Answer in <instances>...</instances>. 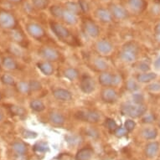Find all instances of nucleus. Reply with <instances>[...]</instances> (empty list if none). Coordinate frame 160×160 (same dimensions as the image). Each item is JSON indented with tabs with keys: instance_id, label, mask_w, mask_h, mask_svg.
Here are the masks:
<instances>
[{
	"instance_id": "nucleus-1",
	"label": "nucleus",
	"mask_w": 160,
	"mask_h": 160,
	"mask_svg": "<svg viewBox=\"0 0 160 160\" xmlns=\"http://www.w3.org/2000/svg\"><path fill=\"white\" fill-rule=\"evenodd\" d=\"M147 108L143 104L124 103L121 107V113L132 118H138L146 114Z\"/></svg>"
},
{
	"instance_id": "nucleus-2",
	"label": "nucleus",
	"mask_w": 160,
	"mask_h": 160,
	"mask_svg": "<svg viewBox=\"0 0 160 160\" xmlns=\"http://www.w3.org/2000/svg\"><path fill=\"white\" fill-rule=\"evenodd\" d=\"M138 54V48L134 43H126L119 53V57L125 63H132L136 61Z\"/></svg>"
},
{
	"instance_id": "nucleus-3",
	"label": "nucleus",
	"mask_w": 160,
	"mask_h": 160,
	"mask_svg": "<svg viewBox=\"0 0 160 160\" xmlns=\"http://www.w3.org/2000/svg\"><path fill=\"white\" fill-rule=\"evenodd\" d=\"M39 55L45 61L56 62L61 59V53L50 46H43L39 50Z\"/></svg>"
},
{
	"instance_id": "nucleus-4",
	"label": "nucleus",
	"mask_w": 160,
	"mask_h": 160,
	"mask_svg": "<svg viewBox=\"0 0 160 160\" xmlns=\"http://www.w3.org/2000/svg\"><path fill=\"white\" fill-rule=\"evenodd\" d=\"M76 117L80 120L89 123H97L101 120V114L97 111L93 110L80 111L76 113Z\"/></svg>"
},
{
	"instance_id": "nucleus-5",
	"label": "nucleus",
	"mask_w": 160,
	"mask_h": 160,
	"mask_svg": "<svg viewBox=\"0 0 160 160\" xmlns=\"http://www.w3.org/2000/svg\"><path fill=\"white\" fill-rule=\"evenodd\" d=\"M113 18L118 20H125L128 18V12L123 6L119 3H110L108 6Z\"/></svg>"
},
{
	"instance_id": "nucleus-6",
	"label": "nucleus",
	"mask_w": 160,
	"mask_h": 160,
	"mask_svg": "<svg viewBox=\"0 0 160 160\" xmlns=\"http://www.w3.org/2000/svg\"><path fill=\"white\" fill-rule=\"evenodd\" d=\"M27 33L34 39H41L45 36V30L38 23L31 22L26 24Z\"/></svg>"
},
{
	"instance_id": "nucleus-7",
	"label": "nucleus",
	"mask_w": 160,
	"mask_h": 160,
	"mask_svg": "<svg viewBox=\"0 0 160 160\" xmlns=\"http://www.w3.org/2000/svg\"><path fill=\"white\" fill-rule=\"evenodd\" d=\"M16 25L15 17L8 11H0V27L5 29H13Z\"/></svg>"
},
{
	"instance_id": "nucleus-8",
	"label": "nucleus",
	"mask_w": 160,
	"mask_h": 160,
	"mask_svg": "<svg viewBox=\"0 0 160 160\" xmlns=\"http://www.w3.org/2000/svg\"><path fill=\"white\" fill-rule=\"evenodd\" d=\"M50 28H51V30L54 33V34L57 37L58 39L66 40L71 37V32L69 31V29L60 23L51 22Z\"/></svg>"
},
{
	"instance_id": "nucleus-9",
	"label": "nucleus",
	"mask_w": 160,
	"mask_h": 160,
	"mask_svg": "<svg viewBox=\"0 0 160 160\" xmlns=\"http://www.w3.org/2000/svg\"><path fill=\"white\" fill-rule=\"evenodd\" d=\"M83 29H84L85 33L92 39H97L101 33L98 25L91 19L85 20L83 23Z\"/></svg>"
},
{
	"instance_id": "nucleus-10",
	"label": "nucleus",
	"mask_w": 160,
	"mask_h": 160,
	"mask_svg": "<svg viewBox=\"0 0 160 160\" xmlns=\"http://www.w3.org/2000/svg\"><path fill=\"white\" fill-rule=\"evenodd\" d=\"M80 88L85 94H92L96 90V82L94 79L89 76L82 77L80 82Z\"/></svg>"
},
{
	"instance_id": "nucleus-11",
	"label": "nucleus",
	"mask_w": 160,
	"mask_h": 160,
	"mask_svg": "<svg viewBox=\"0 0 160 160\" xmlns=\"http://www.w3.org/2000/svg\"><path fill=\"white\" fill-rule=\"evenodd\" d=\"M96 49L101 55H108L113 51L114 46L108 39H100L96 44Z\"/></svg>"
},
{
	"instance_id": "nucleus-12",
	"label": "nucleus",
	"mask_w": 160,
	"mask_h": 160,
	"mask_svg": "<svg viewBox=\"0 0 160 160\" xmlns=\"http://www.w3.org/2000/svg\"><path fill=\"white\" fill-rule=\"evenodd\" d=\"M102 100L106 103L112 104L115 103L118 99V94L115 89L112 87H105L101 94Z\"/></svg>"
},
{
	"instance_id": "nucleus-13",
	"label": "nucleus",
	"mask_w": 160,
	"mask_h": 160,
	"mask_svg": "<svg viewBox=\"0 0 160 160\" xmlns=\"http://www.w3.org/2000/svg\"><path fill=\"white\" fill-rule=\"evenodd\" d=\"M95 15L97 18L102 23L104 24H109L112 23L113 20V17L111 13L109 8H103V7H99L95 11Z\"/></svg>"
},
{
	"instance_id": "nucleus-14",
	"label": "nucleus",
	"mask_w": 160,
	"mask_h": 160,
	"mask_svg": "<svg viewBox=\"0 0 160 160\" xmlns=\"http://www.w3.org/2000/svg\"><path fill=\"white\" fill-rule=\"evenodd\" d=\"M52 95L53 97H55V99L59 102H70L73 98L72 93L65 88H56L53 90Z\"/></svg>"
},
{
	"instance_id": "nucleus-15",
	"label": "nucleus",
	"mask_w": 160,
	"mask_h": 160,
	"mask_svg": "<svg viewBox=\"0 0 160 160\" xmlns=\"http://www.w3.org/2000/svg\"><path fill=\"white\" fill-rule=\"evenodd\" d=\"M127 4L132 12L136 13H142L147 7L145 0H127Z\"/></svg>"
},
{
	"instance_id": "nucleus-16",
	"label": "nucleus",
	"mask_w": 160,
	"mask_h": 160,
	"mask_svg": "<svg viewBox=\"0 0 160 160\" xmlns=\"http://www.w3.org/2000/svg\"><path fill=\"white\" fill-rule=\"evenodd\" d=\"M48 119L50 123L55 126H63L66 122V118L62 113L57 111H53L49 113Z\"/></svg>"
},
{
	"instance_id": "nucleus-17",
	"label": "nucleus",
	"mask_w": 160,
	"mask_h": 160,
	"mask_svg": "<svg viewBox=\"0 0 160 160\" xmlns=\"http://www.w3.org/2000/svg\"><path fill=\"white\" fill-rule=\"evenodd\" d=\"M113 80H114V74L108 71H103L98 76L99 83L104 87H113Z\"/></svg>"
},
{
	"instance_id": "nucleus-18",
	"label": "nucleus",
	"mask_w": 160,
	"mask_h": 160,
	"mask_svg": "<svg viewBox=\"0 0 160 160\" xmlns=\"http://www.w3.org/2000/svg\"><path fill=\"white\" fill-rule=\"evenodd\" d=\"M61 20H62L64 23H66L68 25H76L78 23V15L71 13L65 8L62 16H61Z\"/></svg>"
},
{
	"instance_id": "nucleus-19",
	"label": "nucleus",
	"mask_w": 160,
	"mask_h": 160,
	"mask_svg": "<svg viewBox=\"0 0 160 160\" xmlns=\"http://www.w3.org/2000/svg\"><path fill=\"white\" fill-rule=\"evenodd\" d=\"M37 66L39 71H41L45 76H50L55 73V67L53 66L52 62L46 61H40L39 63H38Z\"/></svg>"
},
{
	"instance_id": "nucleus-20",
	"label": "nucleus",
	"mask_w": 160,
	"mask_h": 160,
	"mask_svg": "<svg viewBox=\"0 0 160 160\" xmlns=\"http://www.w3.org/2000/svg\"><path fill=\"white\" fill-rule=\"evenodd\" d=\"M157 78V75L153 72H142L137 76V81L139 83H149Z\"/></svg>"
},
{
	"instance_id": "nucleus-21",
	"label": "nucleus",
	"mask_w": 160,
	"mask_h": 160,
	"mask_svg": "<svg viewBox=\"0 0 160 160\" xmlns=\"http://www.w3.org/2000/svg\"><path fill=\"white\" fill-rule=\"evenodd\" d=\"M159 150V144L157 142H148L145 148V152L148 158H153L157 155L158 152Z\"/></svg>"
},
{
	"instance_id": "nucleus-22",
	"label": "nucleus",
	"mask_w": 160,
	"mask_h": 160,
	"mask_svg": "<svg viewBox=\"0 0 160 160\" xmlns=\"http://www.w3.org/2000/svg\"><path fill=\"white\" fill-rule=\"evenodd\" d=\"M93 66H94V68L96 70L99 71H106L109 67V65H108V61H106L105 59H103V58L101 57H97L95 58L94 60H93Z\"/></svg>"
},
{
	"instance_id": "nucleus-23",
	"label": "nucleus",
	"mask_w": 160,
	"mask_h": 160,
	"mask_svg": "<svg viewBox=\"0 0 160 160\" xmlns=\"http://www.w3.org/2000/svg\"><path fill=\"white\" fill-rule=\"evenodd\" d=\"M63 75L67 80L71 81V82H74V81H76L79 78L80 72L75 67H68V68L65 69Z\"/></svg>"
},
{
	"instance_id": "nucleus-24",
	"label": "nucleus",
	"mask_w": 160,
	"mask_h": 160,
	"mask_svg": "<svg viewBox=\"0 0 160 160\" xmlns=\"http://www.w3.org/2000/svg\"><path fill=\"white\" fill-rule=\"evenodd\" d=\"M93 155V150L88 148H82L76 153V160H90Z\"/></svg>"
},
{
	"instance_id": "nucleus-25",
	"label": "nucleus",
	"mask_w": 160,
	"mask_h": 160,
	"mask_svg": "<svg viewBox=\"0 0 160 160\" xmlns=\"http://www.w3.org/2000/svg\"><path fill=\"white\" fill-rule=\"evenodd\" d=\"M2 65L6 70H8V71H13V70L18 69V64L15 60L10 56L3 58V60L2 61Z\"/></svg>"
},
{
	"instance_id": "nucleus-26",
	"label": "nucleus",
	"mask_w": 160,
	"mask_h": 160,
	"mask_svg": "<svg viewBox=\"0 0 160 160\" xmlns=\"http://www.w3.org/2000/svg\"><path fill=\"white\" fill-rule=\"evenodd\" d=\"M64 8L67 9L68 11L71 12V13H75L76 15H79L82 13V9L80 8L78 2H74V1H68L65 3Z\"/></svg>"
},
{
	"instance_id": "nucleus-27",
	"label": "nucleus",
	"mask_w": 160,
	"mask_h": 160,
	"mask_svg": "<svg viewBox=\"0 0 160 160\" xmlns=\"http://www.w3.org/2000/svg\"><path fill=\"white\" fill-rule=\"evenodd\" d=\"M29 107L35 112H42L45 110V103L39 99L32 100L29 103Z\"/></svg>"
},
{
	"instance_id": "nucleus-28",
	"label": "nucleus",
	"mask_w": 160,
	"mask_h": 160,
	"mask_svg": "<svg viewBox=\"0 0 160 160\" xmlns=\"http://www.w3.org/2000/svg\"><path fill=\"white\" fill-rule=\"evenodd\" d=\"M32 6L38 10H45L50 6V0H31Z\"/></svg>"
},
{
	"instance_id": "nucleus-29",
	"label": "nucleus",
	"mask_w": 160,
	"mask_h": 160,
	"mask_svg": "<svg viewBox=\"0 0 160 160\" xmlns=\"http://www.w3.org/2000/svg\"><path fill=\"white\" fill-rule=\"evenodd\" d=\"M126 89L130 92H138L140 89V86H139V82L137 80H134L132 78L128 79L126 82Z\"/></svg>"
},
{
	"instance_id": "nucleus-30",
	"label": "nucleus",
	"mask_w": 160,
	"mask_h": 160,
	"mask_svg": "<svg viewBox=\"0 0 160 160\" xmlns=\"http://www.w3.org/2000/svg\"><path fill=\"white\" fill-rule=\"evenodd\" d=\"M142 134L145 139L153 140L158 136V131L157 129L153 128H146L143 129Z\"/></svg>"
},
{
	"instance_id": "nucleus-31",
	"label": "nucleus",
	"mask_w": 160,
	"mask_h": 160,
	"mask_svg": "<svg viewBox=\"0 0 160 160\" xmlns=\"http://www.w3.org/2000/svg\"><path fill=\"white\" fill-rule=\"evenodd\" d=\"M12 148L14 152L18 155H24L27 152L26 145L24 142H15L12 145Z\"/></svg>"
},
{
	"instance_id": "nucleus-32",
	"label": "nucleus",
	"mask_w": 160,
	"mask_h": 160,
	"mask_svg": "<svg viewBox=\"0 0 160 160\" xmlns=\"http://www.w3.org/2000/svg\"><path fill=\"white\" fill-rule=\"evenodd\" d=\"M64 9H65L64 7H61L60 5H56V4L50 7V12L51 13V15L54 16L55 18H58V19H61V16H62Z\"/></svg>"
},
{
	"instance_id": "nucleus-33",
	"label": "nucleus",
	"mask_w": 160,
	"mask_h": 160,
	"mask_svg": "<svg viewBox=\"0 0 160 160\" xmlns=\"http://www.w3.org/2000/svg\"><path fill=\"white\" fill-rule=\"evenodd\" d=\"M17 90L21 94H29V92H31L30 87H29V82H24V81L19 82L17 84Z\"/></svg>"
},
{
	"instance_id": "nucleus-34",
	"label": "nucleus",
	"mask_w": 160,
	"mask_h": 160,
	"mask_svg": "<svg viewBox=\"0 0 160 160\" xmlns=\"http://www.w3.org/2000/svg\"><path fill=\"white\" fill-rule=\"evenodd\" d=\"M132 102L134 104H143L144 102V95L141 93V92H133L132 94Z\"/></svg>"
},
{
	"instance_id": "nucleus-35",
	"label": "nucleus",
	"mask_w": 160,
	"mask_h": 160,
	"mask_svg": "<svg viewBox=\"0 0 160 160\" xmlns=\"http://www.w3.org/2000/svg\"><path fill=\"white\" fill-rule=\"evenodd\" d=\"M10 112L12 114L15 116H18V117H21V116L24 115L25 113H26V111L24 109V108H22V107H19V106H16V105H13L11 106L10 108Z\"/></svg>"
},
{
	"instance_id": "nucleus-36",
	"label": "nucleus",
	"mask_w": 160,
	"mask_h": 160,
	"mask_svg": "<svg viewBox=\"0 0 160 160\" xmlns=\"http://www.w3.org/2000/svg\"><path fill=\"white\" fill-rule=\"evenodd\" d=\"M1 82L6 86H13L15 84V80L13 76L8 74H3V76H1Z\"/></svg>"
},
{
	"instance_id": "nucleus-37",
	"label": "nucleus",
	"mask_w": 160,
	"mask_h": 160,
	"mask_svg": "<svg viewBox=\"0 0 160 160\" xmlns=\"http://www.w3.org/2000/svg\"><path fill=\"white\" fill-rule=\"evenodd\" d=\"M29 83L31 92H38V91L41 90V88H42L41 83L39 81H37V80H31Z\"/></svg>"
},
{
	"instance_id": "nucleus-38",
	"label": "nucleus",
	"mask_w": 160,
	"mask_h": 160,
	"mask_svg": "<svg viewBox=\"0 0 160 160\" xmlns=\"http://www.w3.org/2000/svg\"><path fill=\"white\" fill-rule=\"evenodd\" d=\"M34 150L38 152H45L48 150V146L45 142H37L36 144L34 146Z\"/></svg>"
},
{
	"instance_id": "nucleus-39",
	"label": "nucleus",
	"mask_w": 160,
	"mask_h": 160,
	"mask_svg": "<svg viewBox=\"0 0 160 160\" xmlns=\"http://www.w3.org/2000/svg\"><path fill=\"white\" fill-rule=\"evenodd\" d=\"M137 68H138V71H142V72H148L150 70V66L147 61H142L138 63Z\"/></svg>"
},
{
	"instance_id": "nucleus-40",
	"label": "nucleus",
	"mask_w": 160,
	"mask_h": 160,
	"mask_svg": "<svg viewBox=\"0 0 160 160\" xmlns=\"http://www.w3.org/2000/svg\"><path fill=\"white\" fill-rule=\"evenodd\" d=\"M105 125L109 130H111V131H115L116 129H117V128H118L117 122H116L113 119H112V118H108V119L106 120Z\"/></svg>"
},
{
	"instance_id": "nucleus-41",
	"label": "nucleus",
	"mask_w": 160,
	"mask_h": 160,
	"mask_svg": "<svg viewBox=\"0 0 160 160\" xmlns=\"http://www.w3.org/2000/svg\"><path fill=\"white\" fill-rule=\"evenodd\" d=\"M148 89L150 92H152V93H158L160 92V82H152L148 85Z\"/></svg>"
},
{
	"instance_id": "nucleus-42",
	"label": "nucleus",
	"mask_w": 160,
	"mask_h": 160,
	"mask_svg": "<svg viewBox=\"0 0 160 160\" xmlns=\"http://www.w3.org/2000/svg\"><path fill=\"white\" fill-rule=\"evenodd\" d=\"M78 3L82 13H87L90 10V5L87 0H79Z\"/></svg>"
},
{
	"instance_id": "nucleus-43",
	"label": "nucleus",
	"mask_w": 160,
	"mask_h": 160,
	"mask_svg": "<svg viewBox=\"0 0 160 160\" xmlns=\"http://www.w3.org/2000/svg\"><path fill=\"white\" fill-rule=\"evenodd\" d=\"M155 121V117L153 114L152 113H149V114H144L142 116V122L143 123H148L150 124L153 122Z\"/></svg>"
},
{
	"instance_id": "nucleus-44",
	"label": "nucleus",
	"mask_w": 160,
	"mask_h": 160,
	"mask_svg": "<svg viewBox=\"0 0 160 160\" xmlns=\"http://www.w3.org/2000/svg\"><path fill=\"white\" fill-rule=\"evenodd\" d=\"M135 127H136V122L133 120H132V119H128L125 122V123H124V128L128 132L132 131L135 128Z\"/></svg>"
},
{
	"instance_id": "nucleus-45",
	"label": "nucleus",
	"mask_w": 160,
	"mask_h": 160,
	"mask_svg": "<svg viewBox=\"0 0 160 160\" xmlns=\"http://www.w3.org/2000/svg\"><path fill=\"white\" fill-rule=\"evenodd\" d=\"M128 130H127L125 128H117L115 131H114V133L117 137L118 138H122V137H124L126 136L127 133H128Z\"/></svg>"
},
{
	"instance_id": "nucleus-46",
	"label": "nucleus",
	"mask_w": 160,
	"mask_h": 160,
	"mask_svg": "<svg viewBox=\"0 0 160 160\" xmlns=\"http://www.w3.org/2000/svg\"><path fill=\"white\" fill-rule=\"evenodd\" d=\"M23 136H24V138H36L37 134L36 132H34L29 131V130H24L23 132Z\"/></svg>"
},
{
	"instance_id": "nucleus-47",
	"label": "nucleus",
	"mask_w": 160,
	"mask_h": 160,
	"mask_svg": "<svg viewBox=\"0 0 160 160\" xmlns=\"http://www.w3.org/2000/svg\"><path fill=\"white\" fill-rule=\"evenodd\" d=\"M122 76L118 74H114V80H113V87H118L121 84Z\"/></svg>"
},
{
	"instance_id": "nucleus-48",
	"label": "nucleus",
	"mask_w": 160,
	"mask_h": 160,
	"mask_svg": "<svg viewBox=\"0 0 160 160\" xmlns=\"http://www.w3.org/2000/svg\"><path fill=\"white\" fill-rule=\"evenodd\" d=\"M154 32L155 36H156V39H157L158 42H160V22L159 23H158L157 25L155 26Z\"/></svg>"
},
{
	"instance_id": "nucleus-49",
	"label": "nucleus",
	"mask_w": 160,
	"mask_h": 160,
	"mask_svg": "<svg viewBox=\"0 0 160 160\" xmlns=\"http://www.w3.org/2000/svg\"><path fill=\"white\" fill-rule=\"evenodd\" d=\"M87 133L89 135V136L92 137V138H97L98 136V132H97L95 129L93 128H89L87 130Z\"/></svg>"
},
{
	"instance_id": "nucleus-50",
	"label": "nucleus",
	"mask_w": 160,
	"mask_h": 160,
	"mask_svg": "<svg viewBox=\"0 0 160 160\" xmlns=\"http://www.w3.org/2000/svg\"><path fill=\"white\" fill-rule=\"evenodd\" d=\"M13 39H15L16 41H21L22 39H23V35L21 34V33H19V32L18 31L13 32Z\"/></svg>"
},
{
	"instance_id": "nucleus-51",
	"label": "nucleus",
	"mask_w": 160,
	"mask_h": 160,
	"mask_svg": "<svg viewBox=\"0 0 160 160\" xmlns=\"http://www.w3.org/2000/svg\"><path fill=\"white\" fill-rule=\"evenodd\" d=\"M153 65H154V67L157 69V70H160V55L155 60Z\"/></svg>"
},
{
	"instance_id": "nucleus-52",
	"label": "nucleus",
	"mask_w": 160,
	"mask_h": 160,
	"mask_svg": "<svg viewBox=\"0 0 160 160\" xmlns=\"http://www.w3.org/2000/svg\"><path fill=\"white\" fill-rule=\"evenodd\" d=\"M4 118V113H3V110L0 108V122H2Z\"/></svg>"
},
{
	"instance_id": "nucleus-53",
	"label": "nucleus",
	"mask_w": 160,
	"mask_h": 160,
	"mask_svg": "<svg viewBox=\"0 0 160 160\" xmlns=\"http://www.w3.org/2000/svg\"><path fill=\"white\" fill-rule=\"evenodd\" d=\"M7 1L12 3H19L20 2H22V0H7Z\"/></svg>"
},
{
	"instance_id": "nucleus-54",
	"label": "nucleus",
	"mask_w": 160,
	"mask_h": 160,
	"mask_svg": "<svg viewBox=\"0 0 160 160\" xmlns=\"http://www.w3.org/2000/svg\"><path fill=\"white\" fill-rule=\"evenodd\" d=\"M158 126H159V128H160V122H158Z\"/></svg>"
},
{
	"instance_id": "nucleus-55",
	"label": "nucleus",
	"mask_w": 160,
	"mask_h": 160,
	"mask_svg": "<svg viewBox=\"0 0 160 160\" xmlns=\"http://www.w3.org/2000/svg\"><path fill=\"white\" fill-rule=\"evenodd\" d=\"M0 100H1V95H0Z\"/></svg>"
},
{
	"instance_id": "nucleus-56",
	"label": "nucleus",
	"mask_w": 160,
	"mask_h": 160,
	"mask_svg": "<svg viewBox=\"0 0 160 160\" xmlns=\"http://www.w3.org/2000/svg\"><path fill=\"white\" fill-rule=\"evenodd\" d=\"M155 1H159V0H155Z\"/></svg>"
},
{
	"instance_id": "nucleus-57",
	"label": "nucleus",
	"mask_w": 160,
	"mask_h": 160,
	"mask_svg": "<svg viewBox=\"0 0 160 160\" xmlns=\"http://www.w3.org/2000/svg\"><path fill=\"white\" fill-rule=\"evenodd\" d=\"M0 62H1V60H0Z\"/></svg>"
}]
</instances>
